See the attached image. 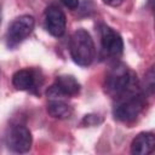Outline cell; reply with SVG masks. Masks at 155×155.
Here are the masks:
<instances>
[{"mask_svg":"<svg viewBox=\"0 0 155 155\" xmlns=\"http://www.w3.org/2000/svg\"><path fill=\"white\" fill-rule=\"evenodd\" d=\"M137 87V79L128 68L122 64H115L105 75L104 88L107 93L114 98H119L125 92Z\"/></svg>","mask_w":155,"mask_h":155,"instance_id":"cell-2","label":"cell"},{"mask_svg":"<svg viewBox=\"0 0 155 155\" xmlns=\"http://www.w3.org/2000/svg\"><path fill=\"white\" fill-rule=\"evenodd\" d=\"M67 27V19L64 12L56 5H51L45 11V28L46 30L56 38L64 34Z\"/></svg>","mask_w":155,"mask_h":155,"instance_id":"cell-7","label":"cell"},{"mask_svg":"<svg viewBox=\"0 0 155 155\" xmlns=\"http://www.w3.org/2000/svg\"><path fill=\"white\" fill-rule=\"evenodd\" d=\"M54 85L64 97L75 96L80 91V84L78 82V80L73 75H59V76H57Z\"/></svg>","mask_w":155,"mask_h":155,"instance_id":"cell-10","label":"cell"},{"mask_svg":"<svg viewBox=\"0 0 155 155\" xmlns=\"http://www.w3.org/2000/svg\"><path fill=\"white\" fill-rule=\"evenodd\" d=\"M116 99L117 102L114 107L113 113L115 119L122 122L134 121L139 116V114L143 111L147 104L145 97L139 91L138 87L125 92L122 96H120Z\"/></svg>","mask_w":155,"mask_h":155,"instance_id":"cell-1","label":"cell"},{"mask_svg":"<svg viewBox=\"0 0 155 155\" xmlns=\"http://www.w3.org/2000/svg\"><path fill=\"white\" fill-rule=\"evenodd\" d=\"M101 45L103 53L108 57H119L124 51V41L121 36L105 24L101 25Z\"/></svg>","mask_w":155,"mask_h":155,"instance_id":"cell-6","label":"cell"},{"mask_svg":"<svg viewBox=\"0 0 155 155\" xmlns=\"http://www.w3.org/2000/svg\"><path fill=\"white\" fill-rule=\"evenodd\" d=\"M5 142L10 150L15 153H27L31 148L33 137L25 126L16 125L7 132Z\"/></svg>","mask_w":155,"mask_h":155,"instance_id":"cell-5","label":"cell"},{"mask_svg":"<svg viewBox=\"0 0 155 155\" xmlns=\"http://www.w3.org/2000/svg\"><path fill=\"white\" fill-rule=\"evenodd\" d=\"M69 52L73 61L80 67H87L94 58V44L90 33L85 29H78L70 38Z\"/></svg>","mask_w":155,"mask_h":155,"instance_id":"cell-3","label":"cell"},{"mask_svg":"<svg viewBox=\"0 0 155 155\" xmlns=\"http://www.w3.org/2000/svg\"><path fill=\"white\" fill-rule=\"evenodd\" d=\"M47 113L54 119H68L73 114V108L64 98H50L47 103Z\"/></svg>","mask_w":155,"mask_h":155,"instance_id":"cell-9","label":"cell"},{"mask_svg":"<svg viewBox=\"0 0 155 155\" xmlns=\"http://www.w3.org/2000/svg\"><path fill=\"white\" fill-rule=\"evenodd\" d=\"M13 86L19 91H29L35 86V74L29 69H21L12 76Z\"/></svg>","mask_w":155,"mask_h":155,"instance_id":"cell-11","label":"cell"},{"mask_svg":"<svg viewBox=\"0 0 155 155\" xmlns=\"http://www.w3.org/2000/svg\"><path fill=\"white\" fill-rule=\"evenodd\" d=\"M154 68L151 67L149 69V71L145 75V90L149 91V93H153L154 92Z\"/></svg>","mask_w":155,"mask_h":155,"instance_id":"cell-12","label":"cell"},{"mask_svg":"<svg viewBox=\"0 0 155 155\" xmlns=\"http://www.w3.org/2000/svg\"><path fill=\"white\" fill-rule=\"evenodd\" d=\"M155 148V136L151 132L139 133L131 144V153L134 155H148Z\"/></svg>","mask_w":155,"mask_h":155,"instance_id":"cell-8","label":"cell"},{"mask_svg":"<svg viewBox=\"0 0 155 155\" xmlns=\"http://www.w3.org/2000/svg\"><path fill=\"white\" fill-rule=\"evenodd\" d=\"M1 18H2V15H1V7H0V24H1Z\"/></svg>","mask_w":155,"mask_h":155,"instance_id":"cell-16","label":"cell"},{"mask_svg":"<svg viewBox=\"0 0 155 155\" xmlns=\"http://www.w3.org/2000/svg\"><path fill=\"white\" fill-rule=\"evenodd\" d=\"M35 25V19L33 16L23 15L17 17L8 27L6 33V44L10 48L18 46L23 40H25L33 31Z\"/></svg>","mask_w":155,"mask_h":155,"instance_id":"cell-4","label":"cell"},{"mask_svg":"<svg viewBox=\"0 0 155 155\" xmlns=\"http://www.w3.org/2000/svg\"><path fill=\"white\" fill-rule=\"evenodd\" d=\"M122 1H124V0H103L104 4H107V5H109V6H113V7H116V6L121 5Z\"/></svg>","mask_w":155,"mask_h":155,"instance_id":"cell-15","label":"cell"},{"mask_svg":"<svg viewBox=\"0 0 155 155\" xmlns=\"http://www.w3.org/2000/svg\"><path fill=\"white\" fill-rule=\"evenodd\" d=\"M97 115H86L84 117V122L87 125H94L98 124V117H96Z\"/></svg>","mask_w":155,"mask_h":155,"instance_id":"cell-14","label":"cell"},{"mask_svg":"<svg viewBox=\"0 0 155 155\" xmlns=\"http://www.w3.org/2000/svg\"><path fill=\"white\" fill-rule=\"evenodd\" d=\"M61 2L70 10H76L79 7V0H61Z\"/></svg>","mask_w":155,"mask_h":155,"instance_id":"cell-13","label":"cell"}]
</instances>
